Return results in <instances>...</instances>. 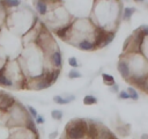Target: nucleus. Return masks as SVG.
<instances>
[{
    "instance_id": "nucleus-1",
    "label": "nucleus",
    "mask_w": 148,
    "mask_h": 139,
    "mask_svg": "<svg viewBox=\"0 0 148 139\" xmlns=\"http://www.w3.org/2000/svg\"><path fill=\"white\" fill-rule=\"evenodd\" d=\"M8 114V122L7 126H22L25 124L28 118H30V115L28 114L27 109L20 103L15 102V104L7 111Z\"/></svg>"
},
{
    "instance_id": "nucleus-2",
    "label": "nucleus",
    "mask_w": 148,
    "mask_h": 139,
    "mask_svg": "<svg viewBox=\"0 0 148 139\" xmlns=\"http://www.w3.org/2000/svg\"><path fill=\"white\" fill-rule=\"evenodd\" d=\"M88 124L84 119L72 120L66 126V136L68 139H83L87 134Z\"/></svg>"
},
{
    "instance_id": "nucleus-3",
    "label": "nucleus",
    "mask_w": 148,
    "mask_h": 139,
    "mask_svg": "<svg viewBox=\"0 0 148 139\" xmlns=\"http://www.w3.org/2000/svg\"><path fill=\"white\" fill-rule=\"evenodd\" d=\"M106 32L103 28H97L95 30V43H94V46H97V47H101V45L103 44L104 42V38L106 36Z\"/></svg>"
},
{
    "instance_id": "nucleus-4",
    "label": "nucleus",
    "mask_w": 148,
    "mask_h": 139,
    "mask_svg": "<svg viewBox=\"0 0 148 139\" xmlns=\"http://www.w3.org/2000/svg\"><path fill=\"white\" fill-rule=\"evenodd\" d=\"M87 124H88V127H87V134L86 136H88L89 139H96V137L98 134V131H99L97 124L95 122H92V120H90Z\"/></svg>"
},
{
    "instance_id": "nucleus-5",
    "label": "nucleus",
    "mask_w": 148,
    "mask_h": 139,
    "mask_svg": "<svg viewBox=\"0 0 148 139\" xmlns=\"http://www.w3.org/2000/svg\"><path fill=\"white\" fill-rule=\"evenodd\" d=\"M0 86L5 87V88H13L14 87V83L12 82V80L5 74L3 66L0 68Z\"/></svg>"
},
{
    "instance_id": "nucleus-6",
    "label": "nucleus",
    "mask_w": 148,
    "mask_h": 139,
    "mask_svg": "<svg viewBox=\"0 0 148 139\" xmlns=\"http://www.w3.org/2000/svg\"><path fill=\"white\" fill-rule=\"evenodd\" d=\"M117 68H118L119 73L121 74V76H123L124 79H128V78L131 76V74H130V67H128V65H127L126 61L120 60V61L118 63Z\"/></svg>"
},
{
    "instance_id": "nucleus-7",
    "label": "nucleus",
    "mask_w": 148,
    "mask_h": 139,
    "mask_svg": "<svg viewBox=\"0 0 148 139\" xmlns=\"http://www.w3.org/2000/svg\"><path fill=\"white\" fill-rule=\"evenodd\" d=\"M50 60H51L52 65H53L56 68L60 70L62 60H61V53H60L59 51H53V52L51 53V56H50Z\"/></svg>"
},
{
    "instance_id": "nucleus-8",
    "label": "nucleus",
    "mask_w": 148,
    "mask_h": 139,
    "mask_svg": "<svg viewBox=\"0 0 148 139\" xmlns=\"http://www.w3.org/2000/svg\"><path fill=\"white\" fill-rule=\"evenodd\" d=\"M147 78H148V74H141V75H131V76H130L131 81H132V82H133L135 86L140 87L141 89H142V87H143V85H145V82H146Z\"/></svg>"
},
{
    "instance_id": "nucleus-9",
    "label": "nucleus",
    "mask_w": 148,
    "mask_h": 139,
    "mask_svg": "<svg viewBox=\"0 0 148 139\" xmlns=\"http://www.w3.org/2000/svg\"><path fill=\"white\" fill-rule=\"evenodd\" d=\"M132 38H133V41H134V45H135V47H136V51H140L141 44H142V42H143L145 36H143L142 32L138 29V30L134 31V36H132Z\"/></svg>"
},
{
    "instance_id": "nucleus-10",
    "label": "nucleus",
    "mask_w": 148,
    "mask_h": 139,
    "mask_svg": "<svg viewBox=\"0 0 148 139\" xmlns=\"http://www.w3.org/2000/svg\"><path fill=\"white\" fill-rule=\"evenodd\" d=\"M24 127L29 131V132H31L34 136H37L38 134V130H37V126H36V123L34 122V119L30 117V118H28V120L25 122V124H24Z\"/></svg>"
},
{
    "instance_id": "nucleus-11",
    "label": "nucleus",
    "mask_w": 148,
    "mask_h": 139,
    "mask_svg": "<svg viewBox=\"0 0 148 139\" xmlns=\"http://www.w3.org/2000/svg\"><path fill=\"white\" fill-rule=\"evenodd\" d=\"M71 27H72V23H69V24H67V25H64V27L58 28V29L56 30L57 36H58V37H60L61 39H65V38L67 37V32L69 31Z\"/></svg>"
},
{
    "instance_id": "nucleus-12",
    "label": "nucleus",
    "mask_w": 148,
    "mask_h": 139,
    "mask_svg": "<svg viewBox=\"0 0 148 139\" xmlns=\"http://www.w3.org/2000/svg\"><path fill=\"white\" fill-rule=\"evenodd\" d=\"M35 7H36V10L39 15H45L47 13V5L44 1H36Z\"/></svg>"
},
{
    "instance_id": "nucleus-13",
    "label": "nucleus",
    "mask_w": 148,
    "mask_h": 139,
    "mask_svg": "<svg viewBox=\"0 0 148 139\" xmlns=\"http://www.w3.org/2000/svg\"><path fill=\"white\" fill-rule=\"evenodd\" d=\"M112 137H113V134H112L108 129L103 127V129H101V130L98 131V134H97L96 139H111Z\"/></svg>"
},
{
    "instance_id": "nucleus-14",
    "label": "nucleus",
    "mask_w": 148,
    "mask_h": 139,
    "mask_svg": "<svg viewBox=\"0 0 148 139\" xmlns=\"http://www.w3.org/2000/svg\"><path fill=\"white\" fill-rule=\"evenodd\" d=\"M79 49H81V50H84V51H90V50H94L95 49V46H94V43H91V42H89V41H82V42H80L79 43Z\"/></svg>"
},
{
    "instance_id": "nucleus-15",
    "label": "nucleus",
    "mask_w": 148,
    "mask_h": 139,
    "mask_svg": "<svg viewBox=\"0 0 148 139\" xmlns=\"http://www.w3.org/2000/svg\"><path fill=\"white\" fill-rule=\"evenodd\" d=\"M113 38H114V32H113V31H108V32H106V36H105V38H104V42H103V44L101 45V47H104V46L109 45V44L113 41Z\"/></svg>"
},
{
    "instance_id": "nucleus-16",
    "label": "nucleus",
    "mask_w": 148,
    "mask_h": 139,
    "mask_svg": "<svg viewBox=\"0 0 148 139\" xmlns=\"http://www.w3.org/2000/svg\"><path fill=\"white\" fill-rule=\"evenodd\" d=\"M0 3H1L6 9L12 8V7H18V6L21 5V2L17 1V0H15V1H0Z\"/></svg>"
},
{
    "instance_id": "nucleus-17",
    "label": "nucleus",
    "mask_w": 148,
    "mask_h": 139,
    "mask_svg": "<svg viewBox=\"0 0 148 139\" xmlns=\"http://www.w3.org/2000/svg\"><path fill=\"white\" fill-rule=\"evenodd\" d=\"M102 78H103V81H104V83L105 85H108V86H113V85H116V81H114V78L112 76V75H109V74H102Z\"/></svg>"
},
{
    "instance_id": "nucleus-18",
    "label": "nucleus",
    "mask_w": 148,
    "mask_h": 139,
    "mask_svg": "<svg viewBox=\"0 0 148 139\" xmlns=\"http://www.w3.org/2000/svg\"><path fill=\"white\" fill-rule=\"evenodd\" d=\"M135 12V8L133 7H126L124 9V20H130L132 17V15L134 14Z\"/></svg>"
},
{
    "instance_id": "nucleus-19",
    "label": "nucleus",
    "mask_w": 148,
    "mask_h": 139,
    "mask_svg": "<svg viewBox=\"0 0 148 139\" xmlns=\"http://www.w3.org/2000/svg\"><path fill=\"white\" fill-rule=\"evenodd\" d=\"M6 16H7V10H6V8L0 3V27L6 22Z\"/></svg>"
},
{
    "instance_id": "nucleus-20",
    "label": "nucleus",
    "mask_w": 148,
    "mask_h": 139,
    "mask_svg": "<svg viewBox=\"0 0 148 139\" xmlns=\"http://www.w3.org/2000/svg\"><path fill=\"white\" fill-rule=\"evenodd\" d=\"M59 74H60V70H58V68H54V70L50 71V81H51V83H53L54 81H57Z\"/></svg>"
},
{
    "instance_id": "nucleus-21",
    "label": "nucleus",
    "mask_w": 148,
    "mask_h": 139,
    "mask_svg": "<svg viewBox=\"0 0 148 139\" xmlns=\"http://www.w3.org/2000/svg\"><path fill=\"white\" fill-rule=\"evenodd\" d=\"M83 103L87 104V105L95 104V103H97V98H96L95 96H92V95H87V96H84V98H83Z\"/></svg>"
},
{
    "instance_id": "nucleus-22",
    "label": "nucleus",
    "mask_w": 148,
    "mask_h": 139,
    "mask_svg": "<svg viewBox=\"0 0 148 139\" xmlns=\"http://www.w3.org/2000/svg\"><path fill=\"white\" fill-rule=\"evenodd\" d=\"M126 92H127V94H128L130 98H132V100H134V101H136V100L139 98V95H138V93H136V90H135L134 88H132V87H128Z\"/></svg>"
},
{
    "instance_id": "nucleus-23",
    "label": "nucleus",
    "mask_w": 148,
    "mask_h": 139,
    "mask_svg": "<svg viewBox=\"0 0 148 139\" xmlns=\"http://www.w3.org/2000/svg\"><path fill=\"white\" fill-rule=\"evenodd\" d=\"M127 127H130V126H128V125L118 126V127H117V130H118V132H119L121 136L126 137V136H128V133H130V129H127Z\"/></svg>"
},
{
    "instance_id": "nucleus-24",
    "label": "nucleus",
    "mask_w": 148,
    "mask_h": 139,
    "mask_svg": "<svg viewBox=\"0 0 148 139\" xmlns=\"http://www.w3.org/2000/svg\"><path fill=\"white\" fill-rule=\"evenodd\" d=\"M51 117L56 120H60L62 118V111L61 110H53L51 112Z\"/></svg>"
},
{
    "instance_id": "nucleus-25",
    "label": "nucleus",
    "mask_w": 148,
    "mask_h": 139,
    "mask_svg": "<svg viewBox=\"0 0 148 139\" xmlns=\"http://www.w3.org/2000/svg\"><path fill=\"white\" fill-rule=\"evenodd\" d=\"M53 101L56 103H58V104H66V103H68V100L67 98H64L62 96H59V95H56L53 97Z\"/></svg>"
},
{
    "instance_id": "nucleus-26",
    "label": "nucleus",
    "mask_w": 148,
    "mask_h": 139,
    "mask_svg": "<svg viewBox=\"0 0 148 139\" xmlns=\"http://www.w3.org/2000/svg\"><path fill=\"white\" fill-rule=\"evenodd\" d=\"M27 110H28V114L30 115V117L31 118H37V116H38V114H37V111H36V109L34 108V107H31V105H29L28 108H27Z\"/></svg>"
},
{
    "instance_id": "nucleus-27",
    "label": "nucleus",
    "mask_w": 148,
    "mask_h": 139,
    "mask_svg": "<svg viewBox=\"0 0 148 139\" xmlns=\"http://www.w3.org/2000/svg\"><path fill=\"white\" fill-rule=\"evenodd\" d=\"M68 78H69V79H76V78H81V74H80L77 71L72 70V71H69V73H68Z\"/></svg>"
},
{
    "instance_id": "nucleus-28",
    "label": "nucleus",
    "mask_w": 148,
    "mask_h": 139,
    "mask_svg": "<svg viewBox=\"0 0 148 139\" xmlns=\"http://www.w3.org/2000/svg\"><path fill=\"white\" fill-rule=\"evenodd\" d=\"M68 64H69L72 67H77V66H79V63H77L76 58H74V57L68 58Z\"/></svg>"
},
{
    "instance_id": "nucleus-29",
    "label": "nucleus",
    "mask_w": 148,
    "mask_h": 139,
    "mask_svg": "<svg viewBox=\"0 0 148 139\" xmlns=\"http://www.w3.org/2000/svg\"><path fill=\"white\" fill-rule=\"evenodd\" d=\"M118 97H119V98H123V100H127V98H130L127 92H125V90H121V92L118 94Z\"/></svg>"
},
{
    "instance_id": "nucleus-30",
    "label": "nucleus",
    "mask_w": 148,
    "mask_h": 139,
    "mask_svg": "<svg viewBox=\"0 0 148 139\" xmlns=\"http://www.w3.org/2000/svg\"><path fill=\"white\" fill-rule=\"evenodd\" d=\"M131 41H132V36H130V37H127V38L125 39V42H124V46H123V50H124V51H126V49L128 47V44L131 43Z\"/></svg>"
},
{
    "instance_id": "nucleus-31",
    "label": "nucleus",
    "mask_w": 148,
    "mask_h": 139,
    "mask_svg": "<svg viewBox=\"0 0 148 139\" xmlns=\"http://www.w3.org/2000/svg\"><path fill=\"white\" fill-rule=\"evenodd\" d=\"M139 30L142 32L143 36H148V25H142V27H140Z\"/></svg>"
},
{
    "instance_id": "nucleus-32",
    "label": "nucleus",
    "mask_w": 148,
    "mask_h": 139,
    "mask_svg": "<svg viewBox=\"0 0 148 139\" xmlns=\"http://www.w3.org/2000/svg\"><path fill=\"white\" fill-rule=\"evenodd\" d=\"M36 123H37V124H43V123H44V117H43V116H37Z\"/></svg>"
},
{
    "instance_id": "nucleus-33",
    "label": "nucleus",
    "mask_w": 148,
    "mask_h": 139,
    "mask_svg": "<svg viewBox=\"0 0 148 139\" xmlns=\"http://www.w3.org/2000/svg\"><path fill=\"white\" fill-rule=\"evenodd\" d=\"M142 90H145V92L148 94V78H147V80H146V82H145V85H143V87H142Z\"/></svg>"
},
{
    "instance_id": "nucleus-34",
    "label": "nucleus",
    "mask_w": 148,
    "mask_h": 139,
    "mask_svg": "<svg viewBox=\"0 0 148 139\" xmlns=\"http://www.w3.org/2000/svg\"><path fill=\"white\" fill-rule=\"evenodd\" d=\"M118 90V86L117 85H113L112 88H111V92H117Z\"/></svg>"
},
{
    "instance_id": "nucleus-35",
    "label": "nucleus",
    "mask_w": 148,
    "mask_h": 139,
    "mask_svg": "<svg viewBox=\"0 0 148 139\" xmlns=\"http://www.w3.org/2000/svg\"><path fill=\"white\" fill-rule=\"evenodd\" d=\"M56 136H57V131H56V132H53V133H51V134H50V139H53V138H54V137H56Z\"/></svg>"
},
{
    "instance_id": "nucleus-36",
    "label": "nucleus",
    "mask_w": 148,
    "mask_h": 139,
    "mask_svg": "<svg viewBox=\"0 0 148 139\" xmlns=\"http://www.w3.org/2000/svg\"><path fill=\"white\" fill-rule=\"evenodd\" d=\"M141 139H148V134H142L141 136Z\"/></svg>"
},
{
    "instance_id": "nucleus-37",
    "label": "nucleus",
    "mask_w": 148,
    "mask_h": 139,
    "mask_svg": "<svg viewBox=\"0 0 148 139\" xmlns=\"http://www.w3.org/2000/svg\"><path fill=\"white\" fill-rule=\"evenodd\" d=\"M35 139H39V136H36V137H35Z\"/></svg>"
},
{
    "instance_id": "nucleus-38",
    "label": "nucleus",
    "mask_w": 148,
    "mask_h": 139,
    "mask_svg": "<svg viewBox=\"0 0 148 139\" xmlns=\"http://www.w3.org/2000/svg\"><path fill=\"white\" fill-rule=\"evenodd\" d=\"M111 139H117V138H116V137H112V138H111Z\"/></svg>"
}]
</instances>
